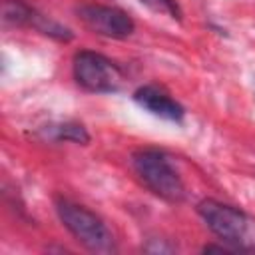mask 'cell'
Returning a JSON list of instances; mask_svg holds the SVG:
<instances>
[{"instance_id":"obj_1","label":"cell","mask_w":255,"mask_h":255,"mask_svg":"<svg viewBox=\"0 0 255 255\" xmlns=\"http://www.w3.org/2000/svg\"><path fill=\"white\" fill-rule=\"evenodd\" d=\"M197 213L207 229L229 243L233 251H255V219L245 211L215 199H203Z\"/></svg>"},{"instance_id":"obj_2","label":"cell","mask_w":255,"mask_h":255,"mask_svg":"<svg viewBox=\"0 0 255 255\" xmlns=\"http://www.w3.org/2000/svg\"><path fill=\"white\" fill-rule=\"evenodd\" d=\"M131 165L141 183L157 197L179 203L185 197V185L171 165L169 157L157 149H139L131 155Z\"/></svg>"},{"instance_id":"obj_3","label":"cell","mask_w":255,"mask_h":255,"mask_svg":"<svg viewBox=\"0 0 255 255\" xmlns=\"http://www.w3.org/2000/svg\"><path fill=\"white\" fill-rule=\"evenodd\" d=\"M56 213L64 227L90 251L108 253L114 249V237L108 225L90 209L70 201V199H56Z\"/></svg>"},{"instance_id":"obj_4","label":"cell","mask_w":255,"mask_h":255,"mask_svg":"<svg viewBox=\"0 0 255 255\" xmlns=\"http://www.w3.org/2000/svg\"><path fill=\"white\" fill-rule=\"evenodd\" d=\"M74 78L78 86L96 94H112L122 88V70L106 56L90 50H80L74 56Z\"/></svg>"},{"instance_id":"obj_5","label":"cell","mask_w":255,"mask_h":255,"mask_svg":"<svg viewBox=\"0 0 255 255\" xmlns=\"http://www.w3.org/2000/svg\"><path fill=\"white\" fill-rule=\"evenodd\" d=\"M80 20L84 22L86 28L92 32L114 38V40H124L133 34L135 24L133 20L120 8L116 6H102V4H82L76 8Z\"/></svg>"},{"instance_id":"obj_6","label":"cell","mask_w":255,"mask_h":255,"mask_svg":"<svg viewBox=\"0 0 255 255\" xmlns=\"http://www.w3.org/2000/svg\"><path fill=\"white\" fill-rule=\"evenodd\" d=\"M133 100L137 106H141L149 114H153L161 120H167V122H181V118L185 114L183 108L173 98H169L163 90H159L155 86H141L139 90H135Z\"/></svg>"},{"instance_id":"obj_7","label":"cell","mask_w":255,"mask_h":255,"mask_svg":"<svg viewBox=\"0 0 255 255\" xmlns=\"http://www.w3.org/2000/svg\"><path fill=\"white\" fill-rule=\"evenodd\" d=\"M2 18L6 24H14V26H24V24H32L36 18V12L22 0H4L2 4Z\"/></svg>"},{"instance_id":"obj_8","label":"cell","mask_w":255,"mask_h":255,"mask_svg":"<svg viewBox=\"0 0 255 255\" xmlns=\"http://www.w3.org/2000/svg\"><path fill=\"white\" fill-rule=\"evenodd\" d=\"M52 129H54V139H58V141H62V139H70L76 143H88L90 141L86 128L80 124H60V126H54Z\"/></svg>"}]
</instances>
